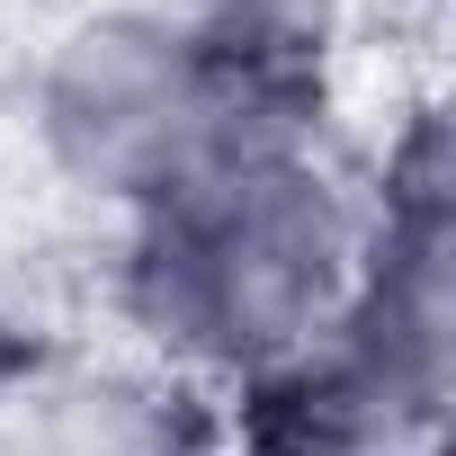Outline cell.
<instances>
[{"label": "cell", "instance_id": "8992f818", "mask_svg": "<svg viewBox=\"0 0 456 456\" xmlns=\"http://www.w3.org/2000/svg\"><path fill=\"white\" fill-rule=\"evenodd\" d=\"M37 367H45V349H37V331H28V322H19L10 305H0V403H10V394H19V385H28Z\"/></svg>", "mask_w": 456, "mask_h": 456}, {"label": "cell", "instance_id": "52a82bcc", "mask_svg": "<svg viewBox=\"0 0 456 456\" xmlns=\"http://www.w3.org/2000/svg\"><path fill=\"white\" fill-rule=\"evenodd\" d=\"M420 456H438V447H420Z\"/></svg>", "mask_w": 456, "mask_h": 456}, {"label": "cell", "instance_id": "7a4b0ae2", "mask_svg": "<svg viewBox=\"0 0 456 456\" xmlns=\"http://www.w3.org/2000/svg\"><path fill=\"white\" fill-rule=\"evenodd\" d=\"M314 134H322V63L224 54L152 19L143 0L81 10L37 72L45 161L117 215H143L242 161L314 152Z\"/></svg>", "mask_w": 456, "mask_h": 456}, {"label": "cell", "instance_id": "277c9868", "mask_svg": "<svg viewBox=\"0 0 456 456\" xmlns=\"http://www.w3.org/2000/svg\"><path fill=\"white\" fill-rule=\"evenodd\" d=\"M0 456H188V420L143 376L45 358L0 403Z\"/></svg>", "mask_w": 456, "mask_h": 456}, {"label": "cell", "instance_id": "6da1fadb", "mask_svg": "<svg viewBox=\"0 0 456 456\" xmlns=\"http://www.w3.org/2000/svg\"><path fill=\"white\" fill-rule=\"evenodd\" d=\"M349 278L358 206L314 152H287L126 215L117 314L161 367L251 385L340 322Z\"/></svg>", "mask_w": 456, "mask_h": 456}, {"label": "cell", "instance_id": "5b68a950", "mask_svg": "<svg viewBox=\"0 0 456 456\" xmlns=\"http://www.w3.org/2000/svg\"><path fill=\"white\" fill-rule=\"evenodd\" d=\"M143 10L224 54H269V63H322L340 28V0H143Z\"/></svg>", "mask_w": 456, "mask_h": 456}, {"label": "cell", "instance_id": "3957f363", "mask_svg": "<svg viewBox=\"0 0 456 456\" xmlns=\"http://www.w3.org/2000/svg\"><path fill=\"white\" fill-rule=\"evenodd\" d=\"M438 411L447 403L376 367L358 340L322 331L314 349L233 385V456H420L438 447Z\"/></svg>", "mask_w": 456, "mask_h": 456}]
</instances>
